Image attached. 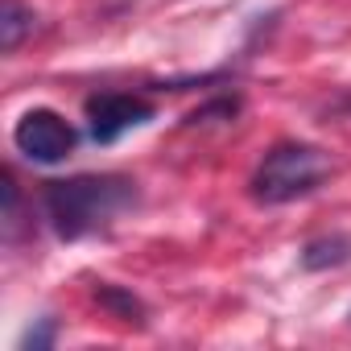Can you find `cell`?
Returning <instances> with one entry per match:
<instances>
[{"instance_id": "obj_6", "label": "cell", "mask_w": 351, "mask_h": 351, "mask_svg": "<svg viewBox=\"0 0 351 351\" xmlns=\"http://www.w3.org/2000/svg\"><path fill=\"white\" fill-rule=\"evenodd\" d=\"M351 261V240L347 236H322V240H310L306 248H302V265L310 269V273H318V269H339V265H347Z\"/></svg>"}, {"instance_id": "obj_2", "label": "cell", "mask_w": 351, "mask_h": 351, "mask_svg": "<svg viewBox=\"0 0 351 351\" xmlns=\"http://www.w3.org/2000/svg\"><path fill=\"white\" fill-rule=\"evenodd\" d=\"M330 173V161L322 149L314 145H302V141H281L273 145L261 165L252 169V199L265 203V207H281V203H293V199H306L314 195Z\"/></svg>"}, {"instance_id": "obj_3", "label": "cell", "mask_w": 351, "mask_h": 351, "mask_svg": "<svg viewBox=\"0 0 351 351\" xmlns=\"http://www.w3.org/2000/svg\"><path fill=\"white\" fill-rule=\"evenodd\" d=\"M13 145H17L21 157H29L38 165H58V161H66L75 153L79 132L54 108H29L13 128Z\"/></svg>"}, {"instance_id": "obj_4", "label": "cell", "mask_w": 351, "mask_h": 351, "mask_svg": "<svg viewBox=\"0 0 351 351\" xmlns=\"http://www.w3.org/2000/svg\"><path fill=\"white\" fill-rule=\"evenodd\" d=\"M149 120H153V104L145 95L104 91V95L87 99V128H91V141H99V145H116L124 132H132Z\"/></svg>"}, {"instance_id": "obj_8", "label": "cell", "mask_w": 351, "mask_h": 351, "mask_svg": "<svg viewBox=\"0 0 351 351\" xmlns=\"http://www.w3.org/2000/svg\"><path fill=\"white\" fill-rule=\"evenodd\" d=\"M54 335H58V326H54V318H42L38 326H29V330H25V339H21V347H34V351H38V347H50V343H54Z\"/></svg>"}, {"instance_id": "obj_5", "label": "cell", "mask_w": 351, "mask_h": 351, "mask_svg": "<svg viewBox=\"0 0 351 351\" xmlns=\"http://www.w3.org/2000/svg\"><path fill=\"white\" fill-rule=\"evenodd\" d=\"M34 25H38V17H34L29 5H21V0H5V5H0V50L17 54L21 42L34 34Z\"/></svg>"}, {"instance_id": "obj_1", "label": "cell", "mask_w": 351, "mask_h": 351, "mask_svg": "<svg viewBox=\"0 0 351 351\" xmlns=\"http://www.w3.org/2000/svg\"><path fill=\"white\" fill-rule=\"evenodd\" d=\"M136 182L120 178V173H79V178L46 182V219L62 240L91 236L108 223H116L124 211L136 207Z\"/></svg>"}, {"instance_id": "obj_7", "label": "cell", "mask_w": 351, "mask_h": 351, "mask_svg": "<svg viewBox=\"0 0 351 351\" xmlns=\"http://www.w3.org/2000/svg\"><path fill=\"white\" fill-rule=\"evenodd\" d=\"M95 302L112 314V318H120V322H145V306H141V298H132L128 289H120V285H108V281H99L95 285Z\"/></svg>"}]
</instances>
